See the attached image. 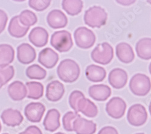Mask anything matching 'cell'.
I'll use <instances>...</instances> for the list:
<instances>
[{
    "instance_id": "obj_9",
    "label": "cell",
    "mask_w": 151,
    "mask_h": 134,
    "mask_svg": "<svg viewBox=\"0 0 151 134\" xmlns=\"http://www.w3.org/2000/svg\"><path fill=\"white\" fill-rule=\"evenodd\" d=\"M45 111V106L40 102H32L24 109V114L28 120L32 123H38L42 118Z\"/></svg>"
},
{
    "instance_id": "obj_41",
    "label": "cell",
    "mask_w": 151,
    "mask_h": 134,
    "mask_svg": "<svg viewBox=\"0 0 151 134\" xmlns=\"http://www.w3.org/2000/svg\"><path fill=\"white\" fill-rule=\"evenodd\" d=\"M55 134H65V133H62V132H58V133H55Z\"/></svg>"
},
{
    "instance_id": "obj_19",
    "label": "cell",
    "mask_w": 151,
    "mask_h": 134,
    "mask_svg": "<svg viewBox=\"0 0 151 134\" xmlns=\"http://www.w3.org/2000/svg\"><path fill=\"white\" fill-rule=\"evenodd\" d=\"M88 93L92 99L96 101L102 102L106 100L111 95V90L104 84L94 85L90 87Z\"/></svg>"
},
{
    "instance_id": "obj_23",
    "label": "cell",
    "mask_w": 151,
    "mask_h": 134,
    "mask_svg": "<svg viewBox=\"0 0 151 134\" xmlns=\"http://www.w3.org/2000/svg\"><path fill=\"white\" fill-rule=\"evenodd\" d=\"M85 75L86 78L91 82H100L105 79L106 71L104 68L93 64L86 67Z\"/></svg>"
},
{
    "instance_id": "obj_28",
    "label": "cell",
    "mask_w": 151,
    "mask_h": 134,
    "mask_svg": "<svg viewBox=\"0 0 151 134\" xmlns=\"http://www.w3.org/2000/svg\"><path fill=\"white\" fill-rule=\"evenodd\" d=\"M28 94L27 98L37 100L43 96L44 86L42 83L37 82H29L26 83Z\"/></svg>"
},
{
    "instance_id": "obj_27",
    "label": "cell",
    "mask_w": 151,
    "mask_h": 134,
    "mask_svg": "<svg viewBox=\"0 0 151 134\" xmlns=\"http://www.w3.org/2000/svg\"><path fill=\"white\" fill-rule=\"evenodd\" d=\"M62 6L67 13L71 16L79 14L83 9V2L81 0H64Z\"/></svg>"
},
{
    "instance_id": "obj_1",
    "label": "cell",
    "mask_w": 151,
    "mask_h": 134,
    "mask_svg": "<svg viewBox=\"0 0 151 134\" xmlns=\"http://www.w3.org/2000/svg\"><path fill=\"white\" fill-rule=\"evenodd\" d=\"M81 70L79 65L74 60L70 59L63 60L57 68L59 79L66 83H73L79 77Z\"/></svg>"
},
{
    "instance_id": "obj_15",
    "label": "cell",
    "mask_w": 151,
    "mask_h": 134,
    "mask_svg": "<svg viewBox=\"0 0 151 134\" xmlns=\"http://www.w3.org/2000/svg\"><path fill=\"white\" fill-rule=\"evenodd\" d=\"M59 60V56L56 52L50 48H45L39 53V62L48 69L56 66Z\"/></svg>"
},
{
    "instance_id": "obj_7",
    "label": "cell",
    "mask_w": 151,
    "mask_h": 134,
    "mask_svg": "<svg viewBox=\"0 0 151 134\" xmlns=\"http://www.w3.org/2000/svg\"><path fill=\"white\" fill-rule=\"evenodd\" d=\"M147 119V113L144 106L135 104L131 106L128 111L127 120L130 125L134 126L143 125Z\"/></svg>"
},
{
    "instance_id": "obj_26",
    "label": "cell",
    "mask_w": 151,
    "mask_h": 134,
    "mask_svg": "<svg viewBox=\"0 0 151 134\" xmlns=\"http://www.w3.org/2000/svg\"><path fill=\"white\" fill-rule=\"evenodd\" d=\"M135 50L137 56L144 60L151 59V38H145L138 41L136 44Z\"/></svg>"
},
{
    "instance_id": "obj_46",
    "label": "cell",
    "mask_w": 151,
    "mask_h": 134,
    "mask_svg": "<svg viewBox=\"0 0 151 134\" xmlns=\"http://www.w3.org/2000/svg\"><path fill=\"white\" fill-rule=\"evenodd\" d=\"M3 134H9V133H3Z\"/></svg>"
},
{
    "instance_id": "obj_5",
    "label": "cell",
    "mask_w": 151,
    "mask_h": 134,
    "mask_svg": "<svg viewBox=\"0 0 151 134\" xmlns=\"http://www.w3.org/2000/svg\"><path fill=\"white\" fill-rule=\"evenodd\" d=\"M93 61L101 65L109 64L114 57V50L108 42L98 44L91 54Z\"/></svg>"
},
{
    "instance_id": "obj_34",
    "label": "cell",
    "mask_w": 151,
    "mask_h": 134,
    "mask_svg": "<svg viewBox=\"0 0 151 134\" xmlns=\"http://www.w3.org/2000/svg\"><path fill=\"white\" fill-rule=\"evenodd\" d=\"M83 97H85L84 94L80 91L75 90L71 93L69 97V104L75 113L76 111V106L79 100Z\"/></svg>"
},
{
    "instance_id": "obj_22",
    "label": "cell",
    "mask_w": 151,
    "mask_h": 134,
    "mask_svg": "<svg viewBox=\"0 0 151 134\" xmlns=\"http://www.w3.org/2000/svg\"><path fill=\"white\" fill-rule=\"evenodd\" d=\"M8 94L14 101H20L27 96V88L24 84L20 81L12 82L8 87Z\"/></svg>"
},
{
    "instance_id": "obj_20",
    "label": "cell",
    "mask_w": 151,
    "mask_h": 134,
    "mask_svg": "<svg viewBox=\"0 0 151 134\" xmlns=\"http://www.w3.org/2000/svg\"><path fill=\"white\" fill-rule=\"evenodd\" d=\"M116 56L120 61L124 64L132 62L135 57V54L131 46L126 42L119 43L116 48Z\"/></svg>"
},
{
    "instance_id": "obj_31",
    "label": "cell",
    "mask_w": 151,
    "mask_h": 134,
    "mask_svg": "<svg viewBox=\"0 0 151 134\" xmlns=\"http://www.w3.org/2000/svg\"><path fill=\"white\" fill-rule=\"evenodd\" d=\"M81 115L76 113L69 111L62 118L63 127L68 132L73 131V123L76 119L80 117Z\"/></svg>"
},
{
    "instance_id": "obj_36",
    "label": "cell",
    "mask_w": 151,
    "mask_h": 134,
    "mask_svg": "<svg viewBox=\"0 0 151 134\" xmlns=\"http://www.w3.org/2000/svg\"><path fill=\"white\" fill-rule=\"evenodd\" d=\"M19 134H42L41 129L36 126H30L26 130L19 133Z\"/></svg>"
},
{
    "instance_id": "obj_13",
    "label": "cell",
    "mask_w": 151,
    "mask_h": 134,
    "mask_svg": "<svg viewBox=\"0 0 151 134\" xmlns=\"http://www.w3.org/2000/svg\"><path fill=\"white\" fill-rule=\"evenodd\" d=\"M108 81L114 88H123L128 81L127 72L121 68L113 69L109 74Z\"/></svg>"
},
{
    "instance_id": "obj_37",
    "label": "cell",
    "mask_w": 151,
    "mask_h": 134,
    "mask_svg": "<svg viewBox=\"0 0 151 134\" xmlns=\"http://www.w3.org/2000/svg\"><path fill=\"white\" fill-rule=\"evenodd\" d=\"M98 134H119L117 129L112 126H105L100 129Z\"/></svg>"
},
{
    "instance_id": "obj_45",
    "label": "cell",
    "mask_w": 151,
    "mask_h": 134,
    "mask_svg": "<svg viewBox=\"0 0 151 134\" xmlns=\"http://www.w3.org/2000/svg\"><path fill=\"white\" fill-rule=\"evenodd\" d=\"M1 88V85H0V88Z\"/></svg>"
},
{
    "instance_id": "obj_44",
    "label": "cell",
    "mask_w": 151,
    "mask_h": 134,
    "mask_svg": "<svg viewBox=\"0 0 151 134\" xmlns=\"http://www.w3.org/2000/svg\"><path fill=\"white\" fill-rule=\"evenodd\" d=\"M147 2L151 4V1H147Z\"/></svg>"
},
{
    "instance_id": "obj_11",
    "label": "cell",
    "mask_w": 151,
    "mask_h": 134,
    "mask_svg": "<svg viewBox=\"0 0 151 134\" xmlns=\"http://www.w3.org/2000/svg\"><path fill=\"white\" fill-rule=\"evenodd\" d=\"M48 26L54 29L64 28L68 24L67 16L60 10H52L47 18Z\"/></svg>"
},
{
    "instance_id": "obj_25",
    "label": "cell",
    "mask_w": 151,
    "mask_h": 134,
    "mask_svg": "<svg viewBox=\"0 0 151 134\" xmlns=\"http://www.w3.org/2000/svg\"><path fill=\"white\" fill-rule=\"evenodd\" d=\"M15 51L9 44H0V68L8 66L14 61Z\"/></svg>"
},
{
    "instance_id": "obj_42",
    "label": "cell",
    "mask_w": 151,
    "mask_h": 134,
    "mask_svg": "<svg viewBox=\"0 0 151 134\" xmlns=\"http://www.w3.org/2000/svg\"><path fill=\"white\" fill-rule=\"evenodd\" d=\"M1 123H0V132H1Z\"/></svg>"
},
{
    "instance_id": "obj_24",
    "label": "cell",
    "mask_w": 151,
    "mask_h": 134,
    "mask_svg": "<svg viewBox=\"0 0 151 134\" xmlns=\"http://www.w3.org/2000/svg\"><path fill=\"white\" fill-rule=\"evenodd\" d=\"M30 27H25L21 24L19 20V16L12 18L10 21L8 31L9 34L17 38L24 37L29 31Z\"/></svg>"
},
{
    "instance_id": "obj_30",
    "label": "cell",
    "mask_w": 151,
    "mask_h": 134,
    "mask_svg": "<svg viewBox=\"0 0 151 134\" xmlns=\"http://www.w3.org/2000/svg\"><path fill=\"white\" fill-rule=\"evenodd\" d=\"M19 20L22 25L25 27H30L36 23L37 19L36 15L33 11L25 10H23L19 16Z\"/></svg>"
},
{
    "instance_id": "obj_39",
    "label": "cell",
    "mask_w": 151,
    "mask_h": 134,
    "mask_svg": "<svg viewBox=\"0 0 151 134\" xmlns=\"http://www.w3.org/2000/svg\"><path fill=\"white\" fill-rule=\"evenodd\" d=\"M149 113H150V114L151 115V102L149 104Z\"/></svg>"
},
{
    "instance_id": "obj_4",
    "label": "cell",
    "mask_w": 151,
    "mask_h": 134,
    "mask_svg": "<svg viewBox=\"0 0 151 134\" xmlns=\"http://www.w3.org/2000/svg\"><path fill=\"white\" fill-rule=\"evenodd\" d=\"M50 43L52 47L60 53L68 52L73 45L71 34L66 30L55 32L52 36Z\"/></svg>"
},
{
    "instance_id": "obj_32",
    "label": "cell",
    "mask_w": 151,
    "mask_h": 134,
    "mask_svg": "<svg viewBox=\"0 0 151 134\" xmlns=\"http://www.w3.org/2000/svg\"><path fill=\"white\" fill-rule=\"evenodd\" d=\"M15 75V70L13 66H7L6 67L0 68V85L7 83Z\"/></svg>"
},
{
    "instance_id": "obj_18",
    "label": "cell",
    "mask_w": 151,
    "mask_h": 134,
    "mask_svg": "<svg viewBox=\"0 0 151 134\" xmlns=\"http://www.w3.org/2000/svg\"><path fill=\"white\" fill-rule=\"evenodd\" d=\"M4 124L8 126L15 127L21 125L23 121L21 113L16 109H7L4 110L1 115Z\"/></svg>"
},
{
    "instance_id": "obj_12",
    "label": "cell",
    "mask_w": 151,
    "mask_h": 134,
    "mask_svg": "<svg viewBox=\"0 0 151 134\" xmlns=\"http://www.w3.org/2000/svg\"><path fill=\"white\" fill-rule=\"evenodd\" d=\"M36 54L34 48L29 44L24 43L17 48V57L22 64H29L36 59Z\"/></svg>"
},
{
    "instance_id": "obj_33",
    "label": "cell",
    "mask_w": 151,
    "mask_h": 134,
    "mask_svg": "<svg viewBox=\"0 0 151 134\" xmlns=\"http://www.w3.org/2000/svg\"><path fill=\"white\" fill-rule=\"evenodd\" d=\"M51 3V1L48 0H30L29 1V6L36 11H43L48 8Z\"/></svg>"
},
{
    "instance_id": "obj_6",
    "label": "cell",
    "mask_w": 151,
    "mask_h": 134,
    "mask_svg": "<svg viewBox=\"0 0 151 134\" xmlns=\"http://www.w3.org/2000/svg\"><path fill=\"white\" fill-rule=\"evenodd\" d=\"M74 38L76 45L83 49L92 47L96 42L95 34L85 27L78 28L74 33Z\"/></svg>"
},
{
    "instance_id": "obj_38",
    "label": "cell",
    "mask_w": 151,
    "mask_h": 134,
    "mask_svg": "<svg viewBox=\"0 0 151 134\" xmlns=\"http://www.w3.org/2000/svg\"><path fill=\"white\" fill-rule=\"evenodd\" d=\"M117 2L120 3V4H122L123 6H129L135 3V1H117Z\"/></svg>"
},
{
    "instance_id": "obj_29",
    "label": "cell",
    "mask_w": 151,
    "mask_h": 134,
    "mask_svg": "<svg viewBox=\"0 0 151 134\" xmlns=\"http://www.w3.org/2000/svg\"><path fill=\"white\" fill-rule=\"evenodd\" d=\"M26 75L30 79L42 80L46 77L47 72L40 65L34 64L27 68Z\"/></svg>"
},
{
    "instance_id": "obj_16",
    "label": "cell",
    "mask_w": 151,
    "mask_h": 134,
    "mask_svg": "<svg viewBox=\"0 0 151 134\" xmlns=\"http://www.w3.org/2000/svg\"><path fill=\"white\" fill-rule=\"evenodd\" d=\"M30 42L36 47H42L47 45L48 40L47 31L40 27H36L32 30L29 35Z\"/></svg>"
},
{
    "instance_id": "obj_17",
    "label": "cell",
    "mask_w": 151,
    "mask_h": 134,
    "mask_svg": "<svg viewBox=\"0 0 151 134\" xmlns=\"http://www.w3.org/2000/svg\"><path fill=\"white\" fill-rule=\"evenodd\" d=\"M79 112L89 118H94L98 114V109L93 102L83 97L79 100L77 103L76 113H78Z\"/></svg>"
},
{
    "instance_id": "obj_43",
    "label": "cell",
    "mask_w": 151,
    "mask_h": 134,
    "mask_svg": "<svg viewBox=\"0 0 151 134\" xmlns=\"http://www.w3.org/2000/svg\"><path fill=\"white\" fill-rule=\"evenodd\" d=\"M136 134H145L144 133H136Z\"/></svg>"
},
{
    "instance_id": "obj_3",
    "label": "cell",
    "mask_w": 151,
    "mask_h": 134,
    "mask_svg": "<svg viewBox=\"0 0 151 134\" xmlns=\"http://www.w3.org/2000/svg\"><path fill=\"white\" fill-rule=\"evenodd\" d=\"M129 88L135 95L145 96L151 89L150 80L145 75L138 73L131 79Z\"/></svg>"
},
{
    "instance_id": "obj_35",
    "label": "cell",
    "mask_w": 151,
    "mask_h": 134,
    "mask_svg": "<svg viewBox=\"0 0 151 134\" xmlns=\"http://www.w3.org/2000/svg\"><path fill=\"white\" fill-rule=\"evenodd\" d=\"M8 21V17L6 12L0 10V33H1L5 29Z\"/></svg>"
},
{
    "instance_id": "obj_40",
    "label": "cell",
    "mask_w": 151,
    "mask_h": 134,
    "mask_svg": "<svg viewBox=\"0 0 151 134\" xmlns=\"http://www.w3.org/2000/svg\"><path fill=\"white\" fill-rule=\"evenodd\" d=\"M149 70L150 74L151 75V63H150V65H149Z\"/></svg>"
},
{
    "instance_id": "obj_14",
    "label": "cell",
    "mask_w": 151,
    "mask_h": 134,
    "mask_svg": "<svg viewBox=\"0 0 151 134\" xmlns=\"http://www.w3.org/2000/svg\"><path fill=\"white\" fill-rule=\"evenodd\" d=\"M96 129L97 125L93 121L81 117L76 119L73 123V131L76 134H94Z\"/></svg>"
},
{
    "instance_id": "obj_8",
    "label": "cell",
    "mask_w": 151,
    "mask_h": 134,
    "mask_svg": "<svg viewBox=\"0 0 151 134\" xmlns=\"http://www.w3.org/2000/svg\"><path fill=\"white\" fill-rule=\"evenodd\" d=\"M126 109V102L119 97H113L106 105V111L108 115L114 119L121 118L124 115Z\"/></svg>"
},
{
    "instance_id": "obj_10",
    "label": "cell",
    "mask_w": 151,
    "mask_h": 134,
    "mask_svg": "<svg viewBox=\"0 0 151 134\" xmlns=\"http://www.w3.org/2000/svg\"><path fill=\"white\" fill-rule=\"evenodd\" d=\"M64 93L65 88L64 85L59 81H52L47 85L46 97L49 101L56 102L60 100Z\"/></svg>"
},
{
    "instance_id": "obj_2",
    "label": "cell",
    "mask_w": 151,
    "mask_h": 134,
    "mask_svg": "<svg viewBox=\"0 0 151 134\" xmlns=\"http://www.w3.org/2000/svg\"><path fill=\"white\" fill-rule=\"evenodd\" d=\"M107 16L104 9L99 6H93L86 10L84 21L86 25L91 28H100L106 24Z\"/></svg>"
},
{
    "instance_id": "obj_21",
    "label": "cell",
    "mask_w": 151,
    "mask_h": 134,
    "mask_svg": "<svg viewBox=\"0 0 151 134\" xmlns=\"http://www.w3.org/2000/svg\"><path fill=\"white\" fill-rule=\"evenodd\" d=\"M60 113L56 109L48 110L44 120L43 125L46 130L55 132L60 127Z\"/></svg>"
}]
</instances>
